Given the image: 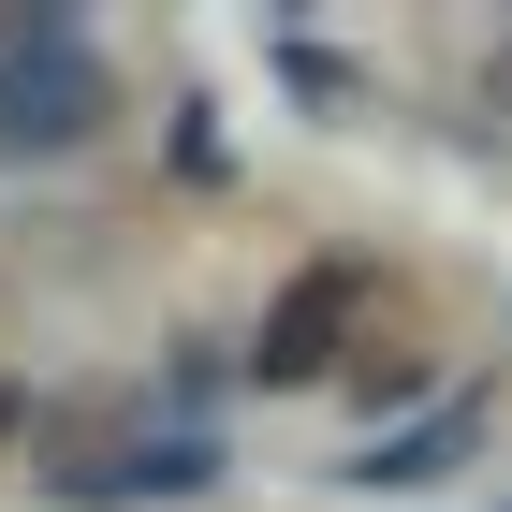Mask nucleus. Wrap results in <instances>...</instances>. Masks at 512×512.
Returning a JSON list of instances; mask_svg holds the SVG:
<instances>
[{
	"instance_id": "f257e3e1",
	"label": "nucleus",
	"mask_w": 512,
	"mask_h": 512,
	"mask_svg": "<svg viewBox=\"0 0 512 512\" xmlns=\"http://www.w3.org/2000/svg\"><path fill=\"white\" fill-rule=\"evenodd\" d=\"M366 308H381V278L366 264H308L293 293L264 308V381H322V366H366Z\"/></svg>"
},
{
	"instance_id": "f03ea898",
	"label": "nucleus",
	"mask_w": 512,
	"mask_h": 512,
	"mask_svg": "<svg viewBox=\"0 0 512 512\" xmlns=\"http://www.w3.org/2000/svg\"><path fill=\"white\" fill-rule=\"evenodd\" d=\"M88 118H103V59H74V44H30V59H0V161L74 147Z\"/></svg>"
},
{
	"instance_id": "7ed1b4c3",
	"label": "nucleus",
	"mask_w": 512,
	"mask_h": 512,
	"mask_svg": "<svg viewBox=\"0 0 512 512\" xmlns=\"http://www.w3.org/2000/svg\"><path fill=\"white\" fill-rule=\"evenodd\" d=\"M0 439H15V381H0Z\"/></svg>"
}]
</instances>
